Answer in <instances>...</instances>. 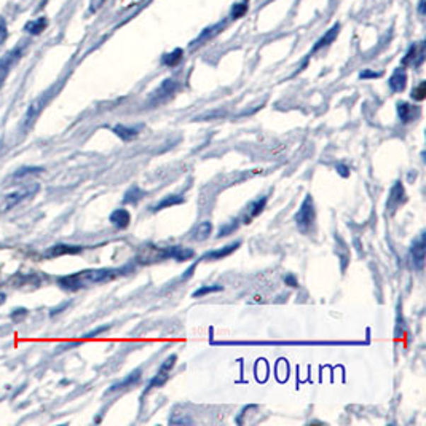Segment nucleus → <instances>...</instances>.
Segmentation results:
<instances>
[{"label":"nucleus","mask_w":426,"mask_h":426,"mask_svg":"<svg viewBox=\"0 0 426 426\" xmlns=\"http://www.w3.org/2000/svg\"><path fill=\"white\" fill-rule=\"evenodd\" d=\"M248 10V2H243V4H236L234 8H231V16L234 18H240L243 16L244 13H246Z\"/></svg>","instance_id":"nucleus-30"},{"label":"nucleus","mask_w":426,"mask_h":426,"mask_svg":"<svg viewBox=\"0 0 426 426\" xmlns=\"http://www.w3.org/2000/svg\"><path fill=\"white\" fill-rule=\"evenodd\" d=\"M144 197H146V192H144L141 187L133 185V187H129L127 193H125L123 203L125 205H137Z\"/></svg>","instance_id":"nucleus-21"},{"label":"nucleus","mask_w":426,"mask_h":426,"mask_svg":"<svg viewBox=\"0 0 426 426\" xmlns=\"http://www.w3.org/2000/svg\"><path fill=\"white\" fill-rule=\"evenodd\" d=\"M176 361H178V356H176V355L168 356V358H166L165 361H163V364L160 366L159 372H156L155 377H154L152 380H150V384H149V386L146 388V391L152 390V388H161V386H165V385H166V381L169 380V375H171L173 367L176 366Z\"/></svg>","instance_id":"nucleus-4"},{"label":"nucleus","mask_w":426,"mask_h":426,"mask_svg":"<svg viewBox=\"0 0 426 426\" xmlns=\"http://www.w3.org/2000/svg\"><path fill=\"white\" fill-rule=\"evenodd\" d=\"M20 56H21V50L18 48L15 52H10L2 61H0V85H2L4 80L7 79L10 69L15 66V62L20 59Z\"/></svg>","instance_id":"nucleus-13"},{"label":"nucleus","mask_w":426,"mask_h":426,"mask_svg":"<svg viewBox=\"0 0 426 426\" xmlns=\"http://www.w3.org/2000/svg\"><path fill=\"white\" fill-rule=\"evenodd\" d=\"M109 329V326H103V328H98L96 330H93V332H88V334L85 335V338H95L96 335H99V334H103L104 330H108Z\"/></svg>","instance_id":"nucleus-34"},{"label":"nucleus","mask_w":426,"mask_h":426,"mask_svg":"<svg viewBox=\"0 0 426 426\" xmlns=\"http://www.w3.org/2000/svg\"><path fill=\"white\" fill-rule=\"evenodd\" d=\"M211 234H212V224L209 221H205L202 224H198L197 227L193 229L190 238L193 241H205V240H208Z\"/></svg>","instance_id":"nucleus-20"},{"label":"nucleus","mask_w":426,"mask_h":426,"mask_svg":"<svg viewBox=\"0 0 426 426\" xmlns=\"http://www.w3.org/2000/svg\"><path fill=\"white\" fill-rule=\"evenodd\" d=\"M128 270V267L125 268H91V270H81L72 275H66L58 280V284L61 289L64 291H80L91 287L95 284L109 283V281L115 280Z\"/></svg>","instance_id":"nucleus-1"},{"label":"nucleus","mask_w":426,"mask_h":426,"mask_svg":"<svg viewBox=\"0 0 426 426\" xmlns=\"http://www.w3.org/2000/svg\"><path fill=\"white\" fill-rule=\"evenodd\" d=\"M103 4H104V0H93V2H91V7H90L91 13H95V11H96L99 7H101Z\"/></svg>","instance_id":"nucleus-36"},{"label":"nucleus","mask_w":426,"mask_h":426,"mask_svg":"<svg viewBox=\"0 0 426 426\" xmlns=\"http://www.w3.org/2000/svg\"><path fill=\"white\" fill-rule=\"evenodd\" d=\"M176 88H178L176 80H171V79L165 80L161 84L160 88L154 93V96H152V99H150V103H152V104H160L163 101H166L168 98H171L174 95V91H176Z\"/></svg>","instance_id":"nucleus-8"},{"label":"nucleus","mask_w":426,"mask_h":426,"mask_svg":"<svg viewBox=\"0 0 426 426\" xmlns=\"http://www.w3.org/2000/svg\"><path fill=\"white\" fill-rule=\"evenodd\" d=\"M112 131H114L122 141L128 142V141H133L134 137H137V134H139V127H125V125H117V127L112 128Z\"/></svg>","instance_id":"nucleus-19"},{"label":"nucleus","mask_w":426,"mask_h":426,"mask_svg":"<svg viewBox=\"0 0 426 426\" xmlns=\"http://www.w3.org/2000/svg\"><path fill=\"white\" fill-rule=\"evenodd\" d=\"M335 169L342 178H350V168L347 165H337Z\"/></svg>","instance_id":"nucleus-33"},{"label":"nucleus","mask_w":426,"mask_h":426,"mask_svg":"<svg viewBox=\"0 0 426 426\" xmlns=\"http://www.w3.org/2000/svg\"><path fill=\"white\" fill-rule=\"evenodd\" d=\"M412 99L413 101H423V99L426 98V84L425 81H422V84H420L417 88H413V91H412Z\"/></svg>","instance_id":"nucleus-28"},{"label":"nucleus","mask_w":426,"mask_h":426,"mask_svg":"<svg viewBox=\"0 0 426 426\" xmlns=\"http://www.w3.org/2000/svg\"><path fill=\"white\" fill-rule=\"evenodd\" d=\"M47 28V20L45 18H40V20H37V21H33V23H29L28 26H26V30L29 34H33V35H37V34H40L43 29Z\"/></svg>","instance_id":"nucleus-26"},{"label":"nucleus","mask_w":426,"mask_h":426,"mask_svg":"<svg viewBox=\"0 0 426 426\" xmlns=\"http://www.w3.org/2000/svg\"><path fill=\"white\" fill-rule=\"evenodd\" d=\"M221 26H222V24H216V26H211V28H208V29H205L203 33H202V35H200L195 42H192V45H200V43H202V42L211 39L212 35H216V34H217V30L221 29Z\"/></svg>","instance_id":"nucleus-25"},{"label":"nucleus","mask_w":426,"mask_h":426,"mask_svg":"<svg viewBox=\"0 0 426 426\" xmlns=\"http://www.w3.org/2000/svg\"><path fill=\"white\" fill-rule=\"evenodd\" d=\"M420 112H422V110H420L418 105H413V104L405 103V101L398 103V117H399V120L403 122L404 125L415 122L417 118L420 117Z\"/></svg>","instance_id":"nucleus-7"},{"label":"nucleus","mask_w":426,"mask_h":426,"mask_svg":"<svg viewBox=\"0 0 426 426\" xmlns=\"http://www.w3.org/2000/svg\"><path fill=\"white\" fill-rule=\"evenodd\" d=\"M418 13H420V15H425V0H420V4H418Z\"/></svg>","instance_id":"nucleus-38"},{"label":"nucleus","mask_w":426,"mask_h":426,"mask_svg":"<svg viewBox=\"0 0 426 426\" xmlns=\"http://www.w3.org/2000/svg\"><path fill=\"white\" fill-rule=\"evenodd\" d=\"M161 259H174L178 262H187L195 258V251L192 248H184V246H168L161 249L160 254Z\"/></svg>","instance_id":"nucleus-6"},{"label":"nucleus","mask_w":426,"mask_h":426,"mask_svg":"<svg viewBox=\"0 0 426 426\" xmlns=\"http://www.w3.org/2000/svg\"><path fill=\"white\" fill-rule=\"evenodd\" d=\"M294 221L302 234H310L313 230V225L316 222V211H315V202H313L311 195H306L304 203L300 205L299 211L294 216Z\"/></svg>","instance_id":"nucleus-2"},{"label":"nucleus","mask_w":426,"mask_h":426,"mask_svg":"<svg viewBox=\"0 0 426 426\" xmlns=\"http://www.w3.org/2000/svg\"><path fill=\"white\" fill-rule=\"evenodd\" d=\"M412 265L417 272H423L425 267V234H420L410 246Z\"/></svg>","instance_id":"nucleus-5"},{"label":"nucleus","mask_w":426,"mask_h":426,"mask_svg":"<svg viewBox=\"0 0 426 426\" xmlns=\"http://www.w3.org/2000/svg\"><path fill=\"white\" fill-rule=\"evenodd\" d=\"M26 315H28V310H26V309H18V310H15L13 313H11V318L16 319V318L26 316Z\"/></svg>","instance_id":"nucleus-35"},{"label":"nucleus","mask_w":426,"mask_h":426,"mask_svg":"<svg viewBox=\"0 0 426 426\" xmlns=\"http://www.w3.org/2000/svg\"><path fill=\"white\" fill-rule=\"evenodd\" d=\"M380 72H372V71H362L359 74V79H379L380 77Z\"/></svg>","instance_id":"nucleus-32"},{"label":"nucleus","mask_w":426,"mask_h":426,"mask_svg":"<svg viewBox=\"0 0 426 426\" xmlns=\"http://www.w3.org/2000/svg\"><path fill=\"white\" fill-rule=\"evenodd\" d=\"M388 85H390V88L394 91V93H401L405 90V85H407V75L404 71H401V69H398L396 72H394L390 80H388Z\"/></svg>","instance_id":"nucleus-18"},{"label":"nucleus","mask_w":426,"mask_h":426,"mask_svg":"<svg viewBox=\"0 0 426 426\" xmlns=\"http://www.w3.org/2000/svg\"><path fill=\"white\" fill-rule=\"evenodd\" d=\"M109 221H110L112 225H114V227L123 230V229H127L128 225H129V222H131V214H129V211H128V209H125V208L115 209V211L110 214Z\"/></svg>","instance_id":"nucleus-16"},{"label":"nucleus","mask_w":426,"mask_h":426,"mask_svg":"<svg viewBox=\"0 0 426 426\" xmlns=\"http://www.w3.org/2000/svg\"><path fill=\"white\" fill-rule=\"evenodd\" d=\"M224 291V286L221 284H212V286H202L200 289H197L195 292L192 294L193 299H200L203 296H208V294H212V292H221Z\"/></svg>","instance_id":"nucleus-24"},{"label":"nucleus","mask_w":426,"mask_h":426,"mask_svg":"<svg viewBox=\"0 0 426 426\" xmlns=\"http://www.w3.org/2000/svg\"><path fill=\"white\" fill-rule=\"evenodd\" d=\"M405 189L403 183H394V185L391 187L390 190V197H388V203H386V208L394 211L396 208H399L401 205L405 203Z\"/></svg>","instance_id":"nucleus-11"},{"label":"nucleus","mask_w":426,"mask_h":426,"mask_svg":"<svg viewBox=\"0 0 426 426\" xmlns=\"http://www.w3.org/2000/svg\"><path fill=\"white\" fill-rule=\"evenodd\" d=\"M43 171V168H37V166H28V168H20L18 171L13 174L15 178H23L28 176V174H34V173H40Z\"/></svg>","instance_id":"nucleus-29"},{"label":"nucleus","mask_w":426,"mask_h":426,"mask_svg":"<svg viewBox=\"0 0 426 426\" xmlns=\"http://www.w3.org/2000/svg\"><path fill=\"white\" fill-rule=\"evenodd\" d=\"M139 380H141V369H136V371H133L131 374H128L127 377H125L123 380L117 381V384L112 385V386H110V390H109V393L120 391V390H127V388L134 386Z\"/></svg>","instance_id":"nucleus-15"},{"label":"nucleus","mask_w":426,"mask_h":426,"mask_svg":"<svg viewBox=\"0 0 426 426\" xmlns=\"http://www.w3.org/2000/svg\"><path fill=\"white\" fill-rule=\"evenodd\" d=\"M195 268H197V264H193V265H192V267L189 268V270H187V272H185V275H183V280H187V278H190V277H192V275H193V270H195Z\"/></svg>","instance_id":"nucleus-37"},{"label":"nucleus","mask_w":426,"mask_h":426,"mask_svg":"<svg viewBox=\"0 0 426 426\" xmlns=\"http://www.w3.org/2000/svg\"><path fill=\"white\" fill-rule=\"evenodd\" d=\"M238 225H240V219H235V221H230L224 225V227H221V230H219L217 234V238H222V236H229L234 234V231L238 229Z\"/></svg>","instance_id":"nucleus-27"},{"label":"nucleus","mask_w":426,"mask_h":426,"mask_svg":"<svg viewBox=\"0 0 426 426\" xmlns=\"http://www.w3.org/2000/svg\"><path fill=\"white\" fill-rule=\"evenodd\" d=\"M267 197H262V198H258L254 200V202H251L248 205V211H246V216L243 217V224H251V221H253L254 217H258L262 211L265 209L267 206Z\"/></svg>","instance_id":"nucleus-14"},{"label":"nucleus","mask_w":426,"mask_h":426,"mask_svg":"<svg viewBox=\"0 0 426 426\" xmlns=\"http://www.w3.org/2000/svg\"><path fill=\"white\" fill-rule=\"evenodd\" d=\"M39 189H40L39 184H29L20 190L8 193V195H5L2 202H0V212H7L10 209H13L16 205H20L23 202V200H26L28 197L34 195L35 192H39Z\"/></svg>","instance_id":"nucleus-3"},{"label":"nucleus","mask_w":426,"mask_h":426,"mask_svg":"<svg viewBox=\"0 0 426 426\" xmlns=\"http://www.w3.org/2000/svg\"><path fill=\"white\" fill-rule=\"evenodd\" d=\"M241 246V241H234L227 244V246H224L221 249H214V251H209V253H206L202 260H208V262H216V260H222L225 258H229V255H231L235 253V251Z\"/></svg>","instance_id":"nucleus-9"},{"label":"nucleus","mask_w":426,"mask_h":426,"mask_svg":"<svg viewBox=\"0 0 426 426\" xmlns=\"http://www.w3.org/2000/svg\"><path fill=\"white\" fill-rule=\"evenodd\" d=\"M185 202V198L183 195H168L161 200L160 203H156L154 206H150V211L152 212H159L165 208H171V206H178L183 205Z\"/></svg>","instance_id":"nucleus-17"},{"label":"nucleus","mask_w":426,"mask_h":426,"mask_svg":"<svg viewBox=\"0 0 426 426\" xmlns=\"http://www.w3.org/2000/svg\"><path fill=\"white\" fill-rule=\"evenodd\" d=\"M5 297H7V296H5V294H0V305H2L5 302Z\"/></svg>","instance_id":"nucleus-39"},{"label":"nucleus","mask_w":426,"mask_h":426,"mask_svg":"<svg viewBox=\"0 0 426 426\" xmlns=\"http://www.w3.org/2000/svg\"><path fill=\"white\" fill-rule=\"evenodd\" d=\"M47 103V96H43L40 99H35V101L29 105L26 114H24V118H23V123H21V129H29L30 125L34 123V120L37 118V115L40 114V110L43 109V105H45Z\"/></svg>","instance_id":"nucleus-10"},{"label":"nucleus","mask_w":426,"mask_h":426,"mask_svg":"<svg viewBox=\"0 0 426 426\" xmlns=\"http://www.w3.org/2000/svg\"><path fill=\"white\" fill-rule=\"evenodd\" d=\"M84 246H75V244H54L45 253V258H61V255H74L84 253Z\"/></svg>","instance_id":"nucleus-12"},{"label":"nucleus","mask_w":426,"mask_h":426,"mask_svg":"<svg viewBox=\"0 0 426 426\" xmlns=\"http://www.w3.org/2000/svg\"><path fill=\"white\" fill-rule=\"evenodd\" d=\"M284 283H286V286H291V287H297L299 286V281H297L296 277H294L292 273L286 275V277H284Z\"/></svg>","instance_id":"nucleus-31"},{"label":"nucleus","mask_w":426,"mask_h":426,"mask_svg":"<svg viewBox=\"0 0 426 426\" xmlns=\"http://www.w3.org/2000/svg\"><path fill=\"white\" fill-rule=\"evenodd\" d=\"M183 56H184V52L180 48H178V50H174V52L163 56L161 61H163V64H165V66L174 67V66L179 64L180 59H183Z\"/></svg>","instance_id":"nucleus-23"},{"label":"nucleus","mask_w":426,"mask_h":426,"mask_svg":"<svg viewBox=\"0 0 426 426\" xmlns=\"http://www.w3.org/2000/svg\"><path fill=\"white\" fill-rule=\"evenodd\" d=\"M338 30H340V26H338V24H335L334 28H332L330 30H328V33H326V35H323L321 37V40H319L315 47H313V52H318L319 48H323V47H328L329 43H332L334 42V39L337 37V34H338Z\"/></svg>","instance_id":"nucleus-22"}]
</instances>
